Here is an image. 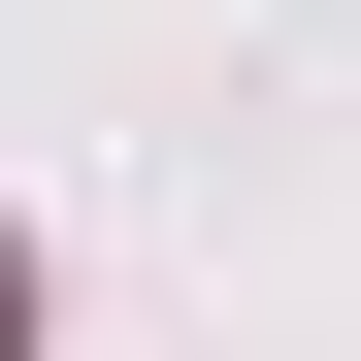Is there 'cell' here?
Listing matches in <instances>:
<instances>
[{
	"instance_id": "1",
	"label": "cell",
	"mask_w": 361,
	"mask_h": 361,
	"mask_svg": "<svg viewBox=\"0 0 361 361\" xmlns=\"http://www.w3.org/2000/svg\"><path fill=\"white\" fill-rule=\"evenodd\" d=\"M0 361H33V263H0Z\"/></svg>"
}]
</instances>
